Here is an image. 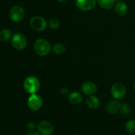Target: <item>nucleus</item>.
Listing matches in <instances>:
<instances>
[{"mask_svg":"<svg viewBox=\"0 0 135 135\" xmlns=\"http://www.w3.org/2000/svg\"><path fill=\"white\" fill-rule=\"evenodd\" d=\"M34 49L36 54L40 56H46L51 51V44L46 40L43 38L38 39L34 44Z\"/></svg>","mask_w":135,"mask_h":135,"instance_id":"1","label":"nucleus"},{"mask_svg":"<svg viewBox=\"0 0 135 135\" xmlns=\"http://www.w3.org/2000/svg\"><path fill=\"white\" fill-rule=\"evenodd\" d=\"M23 86L28 93L35 94L39 90L40 87V83L37 77L34 76H29L25 79Z\"/></svg>","mask_w":135,"mask_h":135,"instance_id":"2","label":"nucleus"},{"mask_svg":"<svg viewBox=\"0 0 135 135\" xmlns=\"http://www.w3.org/2000/svg\"><path fill=\"white\" fill-rule=\"evenodd\" d=\"M12 46L17 50H22L27 45V38L22 33H16L12 37Z\"/></svg>","mask_w":135,"mask_h":135,"instance_id":"3","label":"nucleus"},{"mask_svg":"<svg viewBox=\"0 0 135 135\" xmlns=\"http://www.w3.org/2000/svg\"><path fill=\"white\" fill-rule=\"evenodd\" d=\"M25 16V11L23 8L19 5L13 7L9 11V17L15 22H21Z\"/></svg>","mask_w":135,"mask_h":135,"instance_id":"4","label":"nucleus"},{"mask_svg":"<svg viewBox=\"0 0 135 135\" xmlns=\"http://www.w3.org/2000/svg\"><path fill=\"white\" fill-rule=\"evenodd\" d=\"M30 25L32 28L35 31L42 32L46 29L47 26V22L43 17L40 16H35L31 18Z\"/></svg>","mask_w":135,"mask_h":135,"instance_id":"5","label":"nucleus"},{"mask_svg":"<svg viewBox=\"0 0 135 135\" xmlns=\"http://www.w3.org/2000/svg\"><path fill=\"white\" fill-rule=\"evenodd\" d=\"M43 101L40 96L37 94H32L27 100V105L31 110L37 111L42 106Z\"/></svg>","mask_w":135,"mask_h":135,"instance_id":"6","label":"nucleus"},{"mask_svg":"<svg viewBox=\"0 0 135 135\" xmlns=\"http://www.w3.org/2000/svg\"><path fill=\"white\" fill-rule=\"evenodd\" d=\"M127 90L125 86L120 83H115L111 88V93L115 99H122L126 95Z\"/></svg>","mask_w":135,"mask_h":135,"instance_id":"7","label":"nucleus"},{"mask_svg":"<svg viewBox=\"0 0 135 135\" xmlns=\"http://www.w3.org/2000/svg\"><path fill=\"white\" fill-rule=\"evenodd\" d=\"M38 130L41 135H51L54 133V126L47 121H42L38 124Z\"/></svg>","mask_w":135,"mask_h":135,"instance_id":"8","label":"nucleus"},{"mask_svg":"<svg viewBox=\"0 0 135 135\" xmlns=\"http://www.w3.org/2000/svg\"><path fill=\"white\" fill-rule=\"evenodd\" d=\"M96 2L97 0H76V5L81 11H88L96 6Z\"/></svg>","mask_w":135,"mask_h":135,"instance_id":"9","label":"nucleus"},{"mask_svg":"<svg viewBox=\"0 0 135 135\" xmlns=\"http://www.w3.org/2000/svg\"><path fill=\"white\" fill-rule=\"evenodd\" d=\"M121 105V104H120L118 100H111L107 104L106 106H105V109L108 113L111 115H114L117 113L119 111H120Z\"/></svg>","mask_w":135,"mask_h":135,"instance_id":"10","label":"nucleus"},{"mask_svg":"<svg viewBox=\"0 0 135 135\" xmlns=\"http://www.w3.org/2000/svg\"><path fill=\"white\" fill-rule=\"evenodd\" d=\"M82 91L86 95H92L97 91V86L96 84L90 81L85 82L83 84L81 87Z\"/></svg>","mask_w":135,"mask_h":135,"instance_id":"11","label":"nucleus"},{"mask_svg":"<svg viewBox=\"0 0 135 135\" xmlns=\"http://www.w3.org/2000/svg\"><path fill=\"white\" fill-rule=\"evenodd\" d=\"M115 12L120 16H124L127 13L128 7L123 1H118L115 5Z\"/></svg>","mask_w":135,"mask_h":135,"instance_id":"12","label":"nucleus"},{"mask_svg":"<svg viewBox=\"0 0 135 135\" xmlns=\"http://www.w3.org/2000/svg\"><path fill=\"white\" fill-rule=\"evenodd\" d=\"M86 104L91 109H97L100 105V100L98 98L94 95H90L86 100Z\"/></svg>","mask_w":135,"mask_h":135,"instance_id":"13","label":"nucleus"},{"mask_svg":"<svg viewBox=\"0 0 135 135\" xmlns=\"http://www.w3.org/2000/svg\"><path fill=\"white\" fill-rule=\"evenodd\" d=\"M69 100L70 102L74 105H77L83 101V96L79 92H73L69 96Z\"/></svg>","mask_w":135,"mask_h":135,"instance_id":"14","label":"nucleus"},{"mask_svg":"<svg viewBox=\"0 0 135 135\" xmlns=\"http://www.w3.org/2000/svg\"><path fill=\"white\" fill-rule=\"evenodd\" d=\"M97 3L102 8L109 10L115 5V0H97Z\"/></svg>","mask_w":135,"mask_h":135,"instance_id":"15","label":"nucleus"},{"mask_svg":"<svg viewBox=\"0 0 135 135\" xmlns=\"http://www.w3.org/2000/svg\"><path fill=\"white\" fill-rule=\"evenodd\" d=\"M12 32L9 29H3L0 30V41L7 42L11 37Z\"/></svg>","mask_w":135,"mask_h":135,"instance_id":"16","label":"nucleus"},{"mask_svg":"<svg viewBox=\"0 0 135 135\" xmlns=\"http://www.w3.org/2000/svg\"><path fill=\"white\" fill-rule=\"evenodd\" d=\"M125 129L129 133L135 134V120L131 119L125 124Z\"/></svg>","mask_w":135,"mask_h":135,"instance_id":"17","label":"nucleus"},{"mask_svg":"<svg viewBox=\"0 0 135 135\" xmlns=\"http://www.w3.org/2000/svg\"><path fill=\"white\" fill-rule=\"evenodd\" d=\"M53 52L57 55H61L65 51V46L63 44H56L53 46Z\"/></svg>","mask_w":135,"mask_h":135,"instance_id":"18","label":"nucleus"},{"mask_svg":"<svg viewBox=\"0 0 135 135\" xmlns=\"http://www.w3.org/2000/svg\"><path fill=\"white\" fill-rule=\"evenodd\" d=\"M120 112L121 113L124 115H127L131 113V108L130 105L127 104H123L121 105V108H120Z\"/></svg>","mask_w":135,"mask_h":135,"instance_id":"19","label":"nucleus"},{"mask_svg":"<svg viewBox=\"0 0 135 135\" xmlns=\"http://www.w3.org/2000/svg\"><path fill=\"white\" fill-rule=\"evenodd\" d=\"M48 25L52 29H56L60 25V22H59V20L57 19V18H53L50 19L48 22Z\"/></svg>","mask_w":135,"mask_h":135,"instance_id":"20","label":"nucleus"},{"mask_svg":"<svg viewBox=\"0 0 135 135\" xmlns=\"http://www.w3.org/2000/svg\"><path fill=\"white\" fill-rule=\"evenodd\" d=\"M68 92H69V90L66 88H63L61 90V94L62 95H63V96L67 95V94H68Z\"/></svg>","mask_w":135,"mask_h":135,"instance_id":"21","label":"nucleus"},{"mask_svg":"<svg viewBox=\"0 0 135 135\" xmlns=\"http://www.w3.org/2000/svg\"><path fill=\"white\" fill-rule=\"evenodd\" d=\"M36 125L34 123H28L27 125V127L28 129H31V130H32V129H34V128H35Z\"/></svg>","mask_w":135,"mask_h":135,"instance_id":"22","label":"nucleus"},{"mask_svg":"<svg viewBox=\"0 0 135 135\" xmlns=\"http://www.w3.org/2000/svg\"><path fill=\"white\" fill-rule=\"evenodd\" d=\"M26 135H41L39 133V132H36V131H31L30 132V133H28Z\"/></svg>","mask_w":135,"mask_h":135,"instance_id":"23","label":"nucleus"},{"mask_svg":"<svg viewBox=\"0 0 135 135\" xmlns=\"http://www.w3.org/2000/svg\"><path fill=\"white\" fill-rule=\"evenodd\" d=\"M57 1H59V2H63V1H66V0H57Z\"/></svg>","mask_w":135,"mask_h":135,"instance_id":"24","label":"nucleus"},{"mask_svg":"<svg viewBox=\"0 0 135 135\" xmlns=\"http://www.w3.org/2000/svg\"><path fill=\"white\" fill-rule=\"evenodd\" d=\"M134 91H135V83H134Z\"/></svg>","mask_w":135,"mask_h":135,"instance_id":"25","label":"nucleus"},{"mask_svg":"<svg viewBox=\"0 0 135 135\" xmlns=\"http://www.w3.org/2000/svg\"><path fill=\"white\" fill-rule=\"evenodd\" d=\"M115 1H121V0H115Z\"/></svg>","mask_w":135,"mask_h":135,"instance_id":"26","label":"nucleus"},{"mask_svg":"<svg viewBox=\"0 0 135 135\" xmlns=\"http://www.w3.org/2000/svg\"><path fill=\"white\" fill-rule=\"evenodd\" d=\"M121 135H125V134H121Z\"/></svg>","mask_w":135,"mask_h":135,"instance_id":"27","label":"nucleus"},{"mask_svg":"<svg viewBox=\"0 0 135 135\" xmlns=\"http://www.w3.org/2000/svg\"><path fill=\"white\" fill-rule=\"evenodd\" d=\"M74 135H77V134H74Z\"/></svg>","mask_w":135,"mask_h":135,"instance_id":"28","label":"nucleus"}]
</instances>
